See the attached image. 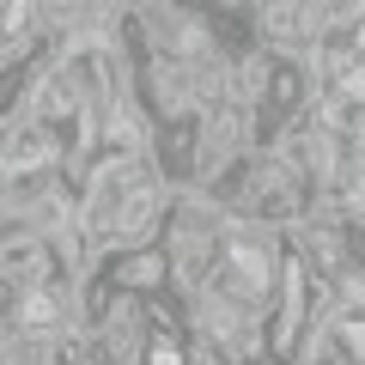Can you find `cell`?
<instances>
[{"label": "cell", "instance_id": "5", "mask_svg": "<svg viewBox=\"0 0 365 365\" xmlns=\"http://www.w3.org/2000/svg\"><path fill=\"white\" fill-rule=\"evenodd\" d=\"M158 274H165V256H128L122 262V280H134V287H153Z\"/></svg>", "mask_w": 365, "mask_h": 365}, {"label": "cell", "instance_id": "1", "mask_svg": "<svg viewBox=\"0 0 365 365\" xmlns=\"http://www.w3.org/2000/svg\"><path fill=\"white\" fill-rule=\"evenodd\" d=\"M43 268V244L37 237H19V244L0 250V274H37Z\"/></svg>", "mask_w": 365, "mask_h": 365}, {"label": "cell", "instance_id": "4", "mask_svg": "<svg viewBox=\"0 0 365 365\" xmlns=\"http://www.w3.org/2000/svg\"><path fill=\"white\" fill-rule=\"evenodd\" d=\"M335 347L347 353L353 365H365V311H347V317H341V329H335Z\"/></svg>", "mask_w": 365, "mask_h": 365}, {"label": "cell", "instance_id": "3", "mask_svg": "<svg viewBox=\"0 0 365 365\" xmlns=\"http://www.w3.org/2000/svg\"><path fill=\"white\" fill-rule=\"evenodd\" d=\"M49 365H98V347L86 335H55L49 341Z\"/></svg>", "mask_w": 365, "mask_h": 365}, {"label": "cell", "instance_id": "2", "mask_svg": "<svg viewBox=\"0 0 365 365\" xmlns=\"http://www.w3.org/2000/svg\"><path fill=\"white\" fill-rule=\"evenodd\" d=\"M55 311H61V304H55V292H49V287H31L25 304H19V323H25V329H49Z\"/></svg>", "mask_w": 365, "mask_h": 365}]
</instances>
